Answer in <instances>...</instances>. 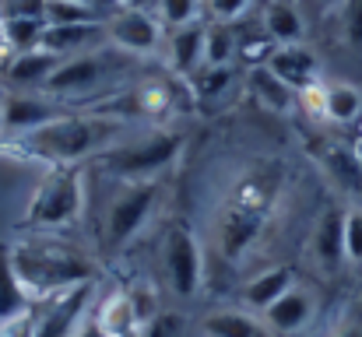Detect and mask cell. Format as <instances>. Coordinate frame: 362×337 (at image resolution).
Segmentation results:
<instances>
[{"label": "cell", "mask_w": 362, "mask_h": 337, "mask_svg": "<svg viewBox=\"0 0 362 337\" xmlns=\"http://www.w3.org/2000/svg\"><path fill=\"white\" fill-rule=\"evenodd\" d=\"M236 57V32L229 25L211 21L204 32V67H233Z\"/></svg>", "instance_id": "cell-27"}, {"label": "cell", "mask_w": 362, "mask_h": 337, "mask_svg": "<svg viewBox=\"0 0 362 337\" xmlns=\"http://www.w3.org/2000/svg\"><path fill=\"white\" fill-rule=\"evenodd\" d=\"M28 309H32V299H28L25 285L18 281V271H14V260H11V246L0 242V324L14 320V317H21Z\"/></svg>", "instance_id": "cell-24"}, {"label": "cell", "mask_w": 362, "mask_h": 337, "mask_svg": "<svg viewBox=\"0 0 362 337\" xmlns=\"http://www.w3.org/2000/svg\"><path fill=\"white\" fill-rule=\"evenodd\" d=\"M183 331V324H180V317H173V313H155L144 327H141V334L137 337H180Z\"/></svg>", "instance_id": "cell-34"}, {"label": "cell", "mask_w": 362, "mask_h": 337, "mask_svg": "<svg viewBox=\"0 0 362 337\" xmlns=\"http://www.w3.org/2000/svg\"><path fill=\"white\" fill-rule=\"evenodd\" d=\"M341 25H345V39H349V46L362 53V0H345Z\"/></svg>", "instance_id": "cell-33"}, {"label": "cell", "mask_w": 362, "mask_h": 337, "mask_svg": "<svg viewBox=\"0 0 362 337\" xmlns=\"http://www.w3.org/2000/svg\"><path fill=\"white\" fill-rule=\"evenodd\" d=\"M46 39V21L42 18H4V42L11 53H28L39 49Z\"/></svg>", "instance_id": "cell-26"}, {"label": "cell", "mask_w": 362, "mask_h": 337, "mask_svg": "<svg viewBox=\"0 0 362 337\" xmlns=\"http://www.w3.org/2000/svg\"><path fill=\"white\" fill-rule=\"evenodd\" d=\"M264 324L271 327V334H303L310 324H313V317H317V295L310 292V288H303V285H292L278 302H271L264 313Z\"/></svg>", "instance_id": "cell-14"}, {"label": "cell", "mask_w": 362, "mask_h": 337, "mask_svg": "<svg viewBox=\"0 0 362 337\" xmlns=\"http://www.w3.org/2000/svg\"><path fill=\"white\" fill-rule=\"evenodd\" d=\"M324 99H327V85L324 81H317L306 92H299V106L310 112V116H324Z\"/></svg>", "instance_id": "cell-35"}, {"label": "cell", "mask_w": 362, "mask_h": 337, "mask_svg": "<svg viewBox=\"0 0 362 337\" xmlns=\"http://www.w3.org/2000/svg\"><path fill=\"white\" fill-rule=\"evenodd\" d=\"M42 18L53 28H60V25H88V21H95V7L92 4H78V0H46Z\"/></svg>", "instance_id": "cell-29"}, {"label": "cell", "mask_w": 362, "mask_h": 337, "mask_svg": "<svg viewBox=\"0 0 362 337\" xmlns=\"http://www.w3.org/2000/svg\"><path fill=\"white\" fill-rule=\"evenodd\" d=\"M187 141L176 130H151L148 137L137 141H123L113 151H106L99 158L103 169H110L123 183H155L162 172H169L180 155H183Z\"/></svg>", "instance_id": "cell-4"}, {"label": "cell", "mask_w": 362, "mask_h": 337, "mask_svg": "<svg viewBox=\"0 0 362 337\" xmlns=\"http://www.w3.org/2000/svg\"><path fill=\"white\" fill-rule=\"evenodd\" d=\"M60 64L64 57H57L46 46L28 49V53H11V60L4 64V81L11 85V92H42Z\"/></svg>", "instance_id": "cell-17"}, {"label": "cell", "mask_w": 362, "mask_h": 337, "mask_svg": "<svg viewBox=\"0 0 362 337\" xmlns=\"http://www.w3.org/2000/svg\"><path fill=\"white\" fill-rule=\"evenodd\" d=\"M250 95L257 99V106L267 112H292V106L299 102V95L267 67V64H257L253 71H250Z\"/></svg>", "instance_id": "cell-23"}, {"label": "cell", "mask_w": 362, "mask_h": 337, "mask_svg": "<svg viewBox=\"0 0 362 337\" xmlns=\"http://www.w3.org/2000/svg\"><path fill=\"white\" fill-rule=\"evenodd\" d=\"M162 271L180 299H197L204 288V246L187 222H173L162 235Z\"/></svg>", "instance_id": "cell-7"}, {"label": "cell", "mask_w": 362, "mask_h": 337, "mask_svg": "<svg viewBox=\"0 0 362 337\" xmlns=\"http://www.w3.org/2000/svg\"><path fill=\"white\" fill-rule=\"evenodd\" d=\"M264 64H267L296 95L320 81V60H317V53H313L306 42H299V46H271L267 57H264Z\"/></svg>", "instance_id": "cell-16"}, {"label": "cell", "mask_w": 362, "mask_h": 337, "mask_svg": "<svg viewBox=\"0 0 362 337\" xmlns=\"http://www.w3.org/2000/svg\"><path fill=\"white\" fill-rule=\"evenodd\" d=\"M345 260L362 264V208L345 211Z\"/></svg>", "instance_id": "cell-31"}, {"label": "cell", "mask_w": 362, "mask_h": 337, "mask_svg": "<svg viewBox=\"0 0 362 337\" xmlns=\"http://www.w3.org/2000/svg\"><path fill=\"white\" fill-rule=\"evenodd\" d=\"M123 130L127 123L106 112H64L42 126H35L32 134L14 137V151H21L32 162H46L53 165H81L85 158H103L106 151H113L123 144Z\"/></svg>", "instance_id": "cell-1"}, {"label": "cell", "mask_w": 362, "mask_h": 337, "mask_svg": "<svg viewBox=\"0 0 362 337\" xmlns=\"http://www.w3.org/2000/svg\"><path fill=\"white\" fill-rule=\"evenodd\" d=\"M85 197H88L85 169L81 165H53L28 201L25 225H32V228H67L85 215Z\"/></svg>", "instance_id": "cell-5"}, {"label": "cell", "mask_w": 362, "mask_h": 337, "mask_svg": "<svg viewBox=\"0 0 362 337\" xmlns=\"http://www.w3.org/2000/svg\"><path fill=\"white\" fill-rule=\"evenodd\" d=\"M137 57H127L120 49H113V46H99V49H92V53H81V57H67L57 71H53V78L46 81V88H42V95H49V99H57V102H78V99H92V106L95 102H103V99H110L113 92H120L127 85H120V78L130 74V64H134Z\"/></svg>", "instance_id": "cell-3"}, {"label": "cell", "mask_w": 362, "mask_h": 337, "mask_svg": "<svg viewBox=\"0 0 362 337\" xmlns=\"http://www.w3.org/2000/svg\"><path fill=\"white\" fill-rule=\"evenodd\" d=\"M0 102H4V95H0Z\"/></svg>", "instance_id": "cell-42"}, {"label": "cell", "mask_w": 362, "mask_h": 337, "mask_svg": "<svg viewBox=\"0 0 362 337\" xmlns=\"http://www.w3.org/2000/svg\"><path fill=\"white\" fill-rule=\"evenodd\" d=\"M117 4H120V7H141V11H148L155 0H117Z\"/></svg>", "instance_id": "cell-38"}, {"label": "cell", "mask_w": 362, "mask_h": 337, "mask_svg": "<svg viewBox=\"0 0 362 337\" xmlns=\"http://www.w3.org/2000/svg\"><path fill=\"white\" fill-rule=\"evenodd\" d=\"M310 253L327 271L345 264V211L331 208L320 215V222L313 225V235H310Z\"/></svg>", "instance_id": "cell-19"}, {"label": "cell", "mask_w": 362, "mask_h": 337, "mask_svg": "<svg viewBox=\"0 0 362 337\" xmlns=\"http://www.w3.org/2000/svg\"><path fill=\"white\" fill-rule=\"evenodd\" d=\"M331 337H362V320L359 317H345V320L334 327V334Z\"/></svg>", "instance_id": "cell-37"}, {"label": "cell", "mask_w": 362, "mask_h": 337, "mask_svg": "<svg viewBox=\"0 0 362 337\" xmlns=\"http://www.w3.org/2000/svg\"><path fill=\"white\" fill-rule=\"evenodd\" d=\"M11 260H14L18 281L25 285L32 306L57 292H67L74 285L95 281V264L88 260V253H81L71 242H53V239L14 242Z\"/></svg>", "instance_id": "cell-2"}, {"label": "cell", "mask_w": 362, "mask_h": 337, "mask_svg": "<svg viewBox=\"0 0 362 337\" xmlns=\"http://www.w3.org/2000/svg\"><path fill=\"white\" fill-rule=\"evenodd\" d=\"M281 187H285V172L278 162H250L243 165L240 172L233 176L229 190H226V204L229 208H240V211H250V215H264L271 218L278 197H281Z\"/></svg>", "instance_id": "cell-9"}, {"label": "cell", "mask_w": 362, "mask_h": 337, "mask_svg": "<svg viewBox=\"0 0 362 337\" xmlns=\"http://www.w3.org/2000/svg\"><path fill=\"white\" fill-rule=\"evenodd\" d=\"M78 337H110V334H106V331H99V327H95V324L88 320V327H85V331H81Z\"/></svg>", "instance_id": "cell-39"}, {"label": "cell", "mask_w": 362, "mask_h": 337, "mask_svg": "<svg viewBox=\"0 0 362 337\" xmlns=\"http://www.w3.org/2000/svg\"><path fill=\"white\" fill-rule=\"evenodd\" d=\"M204 32H208L204 21L187 25V28H169V35L162 42V57H165V67L180 81H190L204 67Z\"/></svg>", "instance_id": "cell-15"}, {"label": "cell", "mask_w": 362, "mask_h": 337, "mask_svg": "<svg viewBox=\"0 0 362 337\" xmlns=\"http://www.w3.org/2000/svg\"><path fill=\"white\" fill-rule=\"evenodd\" d=\"M362 116V92L349 81H331L324 99V119L331 123H356Z\"/></svg>", "instance_id": "cell-25"}, {"label": "cell", "mask_w": 362, "mask_h": 337, "mask_svg": "<svg viewBox=\"0 0 362 337\" xmlns=\"http://www.w3.org/2000/svg\"><path fill=\"white\" fill-rule=\"evenodd\" d=\"M194 99L190 85L187 81H173V78H141V81H130L127 88L113 92L110 99L88 106L95 112H106V116H117V119H148V123H162L169 116L183 110L187 102Z\"/></svg>", "instance_id": "cell-6"}, {"label": "cell", "mask_w": 362, "mask_h": 337, "mask_svg": "<svg viewBox=\"0 0 362 337\" xmlns=\"http://www.w3.org/2000/svg\"><path fill=\"white\" fill-rule=\"evenodd\" d=\"M267 222H271V218H264V215H250V211H240V208L222 204L218 215H215V228H211L215 249H218L226 260L240 264L243 256L257 246V239L264 235Z\"/></svg>", "instance_id": "cell-12"}, {"label": "cell", "mask_w": 362, "mask_h": 337, "mask_svg": "<svg viewBox=\"0 0 362 337\" xmlns=\"http://www.w3.org/2000/svg\"><path fill=\"white\" fill-rule=\"evenodd\" d=\"M229 85H233V67H201L190 78V92L197 102H211V99L226 95Z\"/></svg>", "instance_id": "cell-28"}, {"label": "cell", "mask_w": 362, "mask_h": 337, "mask_svg": "<svg viewBox=\"0 0 362 337\" xmlns=\"http://www.w3.org/2000/svg\"><path fill=\"white\" fill-rule=\"evenodd\" d=\"M201 337H274L264 317L250 309H211L201 320Z\"/></svg>", "instance_id": "cell-21"}, {"label": "cell", "mask_w": 362, "mask_h": 337, "mask_svg": "<svg viewBox=\"0 0 362 337\" xmlns=\"http://www.w3.org/2000/svg\"><path fill=\"white\" fill-rule=\"evenodd\" d=\"M78 4H92V7H95V0H78Z\"/></svg>", "instance_id": "cell-41"}, {"label": "cell", "mask_w": 362, "mask_h": 337, "mask_svg": "<svg viewBox=\"0 0 362 337\" xmlns=\"http://www.w3.org/2000/svg\"><path fill=\"white\" fill-rule=\"evenodd\" d=\"M106 42L113 49H120L127 57H155L162 53L165 42V25L158 21V14L141 11V7H117V14H110L106 21Z\"/></svg>", "instance_id": "cell-11"}, {"label": "cell", "mask_w": 362, "mask_h": 337, "mask_svg": "<svg viewBox=\"0 0 362 337\" xmlns=\"http://www.w3.org/2000/svg\"><path fill=\"white\" fill-rule=\"evenodd\" d=\"M0 57H11V49H7V42H4V14H0Z\"/></svg>", "instance_id": "cell-40"}, {"label": "cell", "mask_w": 362, "mask_h": 337, "mask_svg": "<svg viewBox=\"0 0 362 337\" xmlns=\"http://www.w3.org/2000/svg\"><path fill=\"white\" fill-rule=\"evenodd\" d=\"M292 285H296L292 267H267V271L253 274V278L243 285V306H246V309L264 313V309H267L271 302H278Z\"/></svg>", "instance_id": "cell-22"}, {"label": "cell", "mask_w": 362, "mask_h": 337, "mask_svg": "<svg viewBox=\"0 0 362 337\" xmlns=\"http://www.w3.org/2000/svg\"><path fill=\"white\" fill-rule=\"evenodd\" d=\"M57 116H64L60 102L42 95V92H7L0 102V130L14 141V137L32 134L35 126H42Z\"/></svg>", "instance_id": "cell-13"}, {"label": "cell", "mask_w": 362, "mask_h": 337, "mask_svg": "<svg viewBox=\"0 0 362 337\" xmlns=\"http://www.w3.org/2000/svg\"><path fill=\"white\" fill-rule=\"evenodd\" d=\"M0 337H35V327H32V309L14 317V320H4L0 324Z\"/></svg>", "instance_id": "cell-36"}, {"label": "cell", "mask_w": 362, "mask_h": 337, "mask_svg": "<svg viewBox=\"0 0 362 337\" xmlns=\"http://www.w3.org/2000/svg\"><path fill=\"white\" fill-rule=\"evenodd\" d=\"M204 11V0H155V14L165 28H187L197 25Z\"/></svg>", "instance_id": "cell-30"}, {"label": "cell", "mask_w": 362, "mask_h": 337, "mask_svg": "<svg viewBox=\"0 0 362 337\" xmlns=\"http://www.w3.org/2000/svg\"><path fill=\"white\" fill-rule=\"evenodd\" d=\"M158 204V179L155 183H123V190L113 197L106 211V242L110 249H123L134 242Z\"/></svg>", "instance_id": "cell-10"}, {"label": "cell", "mask_w": 362, "mask_h": 337, "mask_svg": "<svg viewBox=\"0 0 362 337\" xmlns=\"http://www.w3.org/2000/svg\"><path fill=\"white\" fill-rule=\"evenodd\" d=\"M250 4H253V0H204V11H208L211 21L233 25V21H240L243 14L250 11Z\"/></svg>", "instance_id": "cell-32"}, {"label": "cell", "mask_w": 362, "mask_h": 337, "mask_svg": "<svg viewBox=\"0 0 362 337\" xmlns=\"http://www.w3.org/2000/svg\"><path fill=\"white\" fill-rule=\"evenodd\" d=\"M92 309H95V281L57 292V295L32 306L35 337H78L88 327Z\"/></svg>", "instance_id": "cell-8"}, {"label": "cell", "mask_w": 362, "mask_h": 337, "mask_svg": "<svg viewBox=\"0 0 362 337\" xmlns=\"http://www.w3.org/2000/svg\"><path fill=\"white\" fill-rule=\"evenodd\" d=\"M92 324H95L99 331H106L110 337H137L141 334V317H137V309H134L130 288H117V292L95 299Z\"/></svg>", "instance_id": "cell-18"}, {"label": "cell", "mask_w": 362, "mask_h": 337, "mask_svg": "<svg viewBox=\"0 0 362 337\" xmlns=\"http://www.w3.org/2000/svg\"><path fill=\"white\" fill-rule=\"evenodd\" d=\"M260 25L271 46H299L306 39V21L292 0H271L260 14Z\"/></svg>", "instance_id": "cell-20"}]
</instances>
